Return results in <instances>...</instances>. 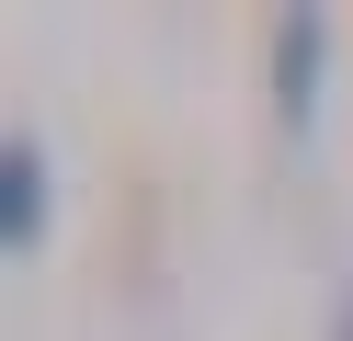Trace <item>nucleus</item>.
Masks as SVG:
<instances>
[{"instance_id": "obj_1", "label": "nucleus", "mask_w": 353, "mask_h": 341, "mask_svg": "<svg viewBox=\"0 0 353 341\" xmlns=\"http://www.w3.org/2000/svg\"><path fill=\"white\" fill-rule=\"evenodd\" d=\"M46 239V148L12 136L0 148V250H34Z\"/></svg>"}, {"instance_id": "obj_2", "label": "nucleus", "mask_w": 353, "mask_h": 341, "mask_svg": "<svg viewBox=\"0 0 353 341\" xmlns=\"http://www.w3.org/2000/svg\"><path fill=\"white\" fill-rule=\"evenodd\" d=\"M319 12H285L274 23V103H285V125H307V114H319Z\"/></svg>"}, {"instance_id": "obj_3", "label": "nucleus", "mask_w": 353, "mask_h": 341, "mask_svg": "<svg viewBox=\"0 0 353 341\" xmlns=\"http://www.w3.org/2000/svg\"><path fill=\"white\" fill-rule=\"evenodd\" d=\"M342 341H353V307H342Z\"/></svg>"}]
</instances>
